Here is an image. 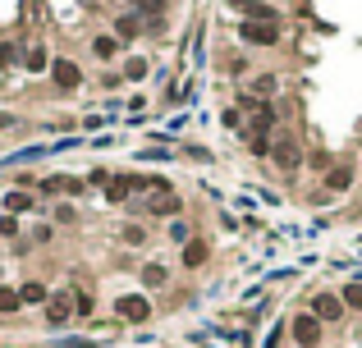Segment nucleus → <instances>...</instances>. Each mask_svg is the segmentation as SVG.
<instances>
[{
	"instance_id": "obj_1",
	"label": "nucleus",
	"mask_w": 362,
	"mask_h": 348,
	"mask_svg": "<svg viewBox=\"0 0 362 348\" xmlns=\"http://www.w3.org/2000/svg\"><path fill=\"white\" fill-rule=\"evenodd\" d=\"M115 317L124 321H147L151 317V298H142V293H124V298H115Z\"/></svg>"
},
{
	"instance_id": "obj_2",
	"label": "nucleus",
	"mask_w": 362,
	"mask_h": 348,
	"mask_svg": "<svg viewBox=\"0 0 362 348\" xmlns=\"http://www.w3.org/2000/svg\"><path fill=\"white\" fill-rule=\"evenodd\" d=\"M271 156H275V165H280V170H294V165H298V137L285 129V133L271 142Z\"/></svg>"
},
{
	"instance_id": "obj_3",
	"label": "nucleus",
	"mask_w": 362,
	"mask_h": 348,
	"mask_svg": "<svg viewBox=\"0 0 362 348\" xmlns=\"http://www.w3.org/2000/svg\"><path fill=\"white\" fill-rule=\"evenodd\" d=\"M289 330H294V344H298V348H312L321 339V321L312 317V312H302V317H294Z\"/></svg>"
},
{
	"instance_id": "obj_4",
	"label": "nucleus",
	"mask_w": 362,
	"mask_h": 348,
	"mask_svg": "<svg viewBox=\"0 0 362 348\" xmlns=\"http://www.w3.org/2000/svg\"><path fill=\"white\" fill-rule=\"evenodd\" d=\"M69 317H74V293H51V298H46V321H51V325H64Z\"/></svg>"
},
{
	"instance_id": "obj_5",
	"label": "nucleus",
	"mask_w": 362,
	"mask_h": 348,
	"mask_svg": "<svg viewBox=\"0 0 362 348\" xmlns=\"http://www.w3.org/2000/svg\"><path fill=\"white\" fill-rule=\"evenodd\" d=\"M243 42L271 46V42H280V28H275V23H243Z\"/></svg>"
},
{
	"instance_id": "obj_6",
	"label": "nucleus",
	"mask_w": 362,
	"mask_h": 348,
	"mask_svg": "<svg viewBox=\"0 0 362 348\" xmlns=\"http://www.w3.org/2000/svg\"><path fill=\"white\" fill-rule=\"evenodd\" d=\"M312 317H317V321H339V317H344V303H339L335 293H317V303H312Z\"/></svg>"
},
{
	"instance_id": "obj_7",
	"label": "nucleus",
	"mask_w": 362,
	"mask_h": 348,
	"mask_svg": "<svg viewBox=\"0 0 362 348\" xmlns=\"http://www.w3.org/2000/svg\"><path fill=\"white\" fill-rule=\"evenodd\" d=\"M51 74H55V83H60V88H78V83H83V74H78L74 60H55V64H51Z\"/></svg>"
},
{
	"instance_id": "obj_8",
	"label": "nucleus",
	"mask_w": 362,
	"mask_h": 348,
	"mask_svg": "<svg viewBox=\"0 0 362 348\" xmlns=\"http://www.w3.org/2000/svg\"><path fill=\"white\" fill-rule=\"evenodd\" d=\"M179 193H156L151 197V215H179Z\"/></svg>"
},
{
	"instance_id": "obj_9",
	"label": "nucleus",
	"mask_w": 362,
	"mask_h": 348,
	"mask_svg": "<svg viewBox=\"0 0 362 348\" xmlns=\"http://www.w3.org/2000/svg\"><path fill=\"white\" fill-rule=\"evenodd\" d=\"M243 14H248V23H275V5L253 0V5H243Z\"/></svg>"
},
{
	"instance_id": "obj_10",
	"label": "nucleus",
	"mask_w": 362,
	"mask_h": 348,
	"mask_svg": "<svg viewBox=\"0 0 362 348\" xmlns=\"http://www.w3.org/2000/svg\"><path fill=\"white\" fill-rule=\"evenodd\" d=\"M348 183H353V170H348V165H335L331 174H326V188H335V193H344Z\"/></svg>"
},
{
	"instance_id": "obj_11",
	"label": "nucleus",
	"mask_w": 362,
	"mask_h": 348,
	"mask_svg": "<svg viewBox=\"0 0 362 348\" xmlns=\"http://www.w3.org/2000/svg\"><path fill=\"white\" fill-rule=\"evenodd\" d=\"M207 261V243L193 239V243H183V266H202Z\"/></svg>"
},
{
	"instance_id": "obj_12",
	"label": "nucleus",
	"mask_w": 362,
	"mask_h": 348,
	"mask_svg": "<svg viewBox=\"0 0 362 348\" xmlns=\"http://www.w3.org/2000/svg\"><path fill=\"white\" fill-rule=\"evenodd\" d=\"M23 298H18V289H0V312H18Z\"/></svg>"
},
{
	"instance_id": "obj_13",
	"label": "nucleus",
	"mask_w": 362,
	"mask_h": 348,
	"mask_svg": "<svg viewBox=\"0 0 362 348\" xmlns=\"http://www.w3.org/2000/svg\"><path fill=\"white\" fill-rule=\"evenodd\" d=\"M18 298H23V303H46L51 293H46L42 284H23V289H18Z\"/></svg>"
},
{
	"instance_id": "obj_14",
	"label": "nucleus",
	"mask_w": 362,
	"mask_h": 348,
	"mask_svg": "<svg viewBox=\"0 0 362 348\" xmlns=\"http://www.w3.org/2000/svg\"><path fill=\"white\" fill-rule=\"evenodd\" d=\"M142 280H147L151 289H161V284L170 280V275H166V266H142Z\"/></svg>"
},
{
	"instance_id": "obj_15",
	"label": "nucleus",
	"mask_w": 362,
	"mask_h": 348,
	"mask_svg": "<svg viewBox=\"0 0 362 348\" xmlns=\"http://www.w3.org/2000/svg\"><path fill=\"white\" fill-rule=\"evenodd\" d=\"M42 188H46V193H78V183H74V179H46Z\"/></svg>"
},
{
	"instance_id": "obj_16",
	"label": "nucleus",
	"mask_w": 362,
	"mask_h": 348,
	"mask_svg": "<svg viewBox=\"0 0 362 348\" xmlns=\"http://www.w3.org/2000/svg\"><path fill=\"white\" fill-rule=\"evenodd\" d=\"M5 206H10V211H28L32 197H28V193H10V197H5Z\"/></svg>"
},
{
	"instance_id": "obj_17",
	"label": "nucleus",
	"mask_w": 362,
	"mask_h": 348,
	"mask_svg": "<svg viewBox=\"0 0 362 348\" xmlns=\"http://www.w3.org/2000/svg\"><path fill=\"white\" fill-rule=\"evenodd\" d=\"M253 92H257V96H271V92H275V74H261L253 83Z\"/></svg>"
},
{
	"instance_id": "obj_18",
	"label": "nucleus",
	"mask_w": 362,
	"mask_h": 348,
	"mask_svg": "<svg viewBox=\"0 0 362 348\" xmlns=\"http://www.w3.org/2000/svg\"><path fill=\"white\" fill-rule=\"evenodd\" d=\"M92 51H96L101 60H110V55H115V37H96V46H92Z\"/></svg>"
},
{
	"instance_id": "obj_19",
	"label": "nucleus",
	"mask_w": 362,
	"mask_h": 348,
	"mask_svg": "<svg viewBox=\"0 0 362 348\" xmlns=\"http://www.w3.org/2000/svg\"><path fill=\"white\" fill-rule=\"evenodd\" d=\"M142 239H147V229H142V225H129V229H124V243H133V247H138Z\"/></svg>"
},
{
	"instance_id": "obj_20",
	"label": "nucleus",
	"mask_w": 362,
	"mask_h": 348,
	"mask_svg": "<svg viewBox=\"0 0 362 348\" xmlns=\"http://www.w3.org/2000/svg\"><path fill=\"white\" fill-rule=\"evenodd\" d=\"M92 312V298L88 293H74V317H88Z\"/></svg>"
},
{
	"instance_id": "obj_21",
	"label": "nucleus",
	"mask_w": 362,
	"mask_h": 348,
	"mask_svg": "<svg viewBox=\"0 0 362 348\" xmlns=\"http://www.w3.org/2000/svg\"><path fill=\"white\" fill-rule=\"evenodd\" d=\"M344 303H348V307H362V284H348V289H344Z\"/></svg>"
},
{
	"instance_id": "obj_22",
	"label": "nucleus",
	"mask_w": 362,
	"mask_h": 348,
	"mask_svg": "<svg viewBox=\"0 0 362 348\" xmlns=\"http://www.w3.org/2000/svg\"><path fill=\"white\" fill-rule=\"evenodd\" d=\"M124 74H129V78H142V74H147V60H129V64H124Z\"/></svg>"
},
{
	"instance_id": "obj_23",
	"label": "nucleus",
	"mask_w": 362,
	"mask_h": 348,
	"mask_svg": "<svg viewBox=\"0 0 362 348\" xmlns=\"http://www.w3.org/2000/svg\"><path fill=\"white\" fill-rule=\"evenodd\" d=\"M106 197H110V202H124V197H129V188H124V179H120V183H110V188H106Z\"/></svg>"
},
{
	"instance_id": "obj_24",
	"label": "nucleus",
	"mask_w": 362,
	"mask_h": 348,
	"mask_svg": "<svg viewBox=\"0 0 362 348\" xmlns=\"http://www.w3.org/2000/svg\"><path fill=\"white\" fill-rule=\"evenodd\" d=\"M28 69H46V51H42V46H37V51L28 55Z\"/></svg>"
},
{
	"instance_id": "obj_25",
	"label": "nucleus",
	"mask_w": 362,
	"mask_h": 348,
	"mask_svg": "<svg viewBox=\"0 0 362 348\" xmlns=\"http://www.w3.org/2000/svg\"><path fill=\"white\" fill-rule=\"evenodd\" d=\"M14 229H18V225H14V215H5V220H0V234H5V239H10Z\"/></svg>"
},
{
	"instance_id": "obj_26",
	"label": "nucleus",
	"mask_w": 362,
	"mask_h": 348,
	"mask_svg": "<svg viewBox=\"0 0 362 348\" xmlns=\"http://www.w3.org/2000/svg\"><path fill=\"white\" fill-rule=\"evenodd\" d=\"M55 348H92V344H83V339H78V344H55Z\"/></svg>"
},
{
	"instance_id": "obj_27",
	"label": "nucleus",
	"mask_w": 362,
	"mask_h": 348,
	"mask_svg": "<svg viewBox=\"0 0 362 348\" xmlns=\"http://www.w3.org/2000/svg\"><path fill=\"white\" fill-rule=\"evenodd\" d=\"M229 5H239V10H243V5H248V0H229Z\"/></svg>"
}]
</instances>
